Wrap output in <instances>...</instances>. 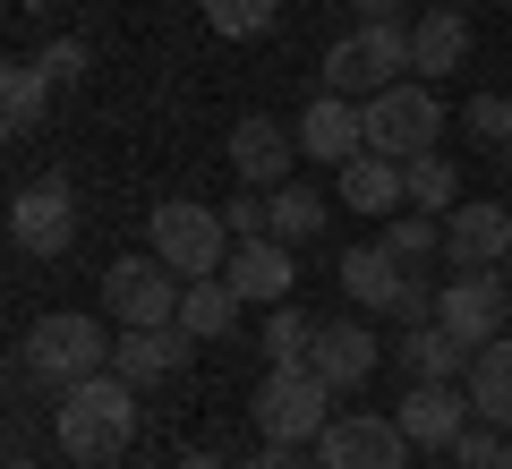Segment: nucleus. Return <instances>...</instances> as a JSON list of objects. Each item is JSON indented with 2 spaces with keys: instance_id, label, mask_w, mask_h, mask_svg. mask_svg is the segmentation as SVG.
<instances>
[{
  "instance_id": "nucleus-18",
  "label": "nucleus",
  "mask_w": 512,
  "mask_h": 469,
  "mask_svg": "<svg viewBox=\"0 0 512 469\" xmlns=\"http://www.w3.org/2000/svg\"><path fill=\"white\" fill-rule=\"evenodd\" d=\"M470 342H453L444 325H410L402 342H393V367H402L410 384H470Z\"/></svg>"
},
{
  "instance_id": "nucleus-29",
  "label": "nucleus",
  "mask_w": 512,
  "mask_h": 469,
  "mask_svg": "<svg viewBox=\"0 0 512 469\" xmlns=\"http://www.w3.org/2000/svg\"><path fill=\"white\" fill-rule=\"evenodd\" d=\"M197 9H205V26H214V35H231V43L274 35V18H282V0H197Z\"/></svg>"
},
{
  "instance_id": "nucleus-25",
  "label": "nucleus",
  "mask_w": 512,
  "mask_h": 469,
  "mask_svg": "<svg viewBox=\"0 0 512 469\" xmlns=\"http://www.w3.org/2000/svg\"><path fill=\"white\" fill-rule=\"evenodd\" d=\"M256 350H265V367H308V350H316V316L308 307H265V325H256Z\"/></svg>"
},
{
  "instance_id": "nucleus-28",
  "label": "nucleus",
  "mask_w": 512,
  "mask_h": 469,
  "mask_svg": "<svg viewBox=\"0 0 512 469\" xmlns=\"http://www.w3.org/2000/svg\"><path fill=\"white\" fill-rule=\"evenodd\" d=\"M402 188H410V205H419V214H453V205H461L453 154H419V163H402Z\"/></svg>"
},
{
  "instance_id": "nucleus-12",
  "label": "nucleus",
  "mask_w": 512,
  "mask_h": 469,
  "mask_svg": "<svg viewBox=\"0 0 512 469\" xmlns=\"http://www.w3.org/2000/svg\"><path fill=\"white\" fill-rule=\"evenodd\" d=\"M393 418H402V435L419 452H453V435L470 427V384H410L402 401H393Z\"/></svg>"
},
{
  "instance_id": "nucleus-23",
  "label": "nucleus",
  "mask_w": 512,
  "mask_h": 469,
  "mask_svg": "<svg viewBox=\"0 0 512 469\" xmlns=\"http://www.w3.org/2000/svg\"><path fill=\"white\" fill-rule=\"evenodd\" d=\"M470 410L512 435V333H495V342L470 359Z\"/></svg>"
},
{
  "instance_id": "nucleus-3",
  "label": "nucleus",
  "mask_w": 512,
  "mask_h": 469,
  "mask_svg": "<svg viewBox=\"0 0 512 469\" xmlns=\"http://www.w3.org/2000/svg\"><path fill=\"white\" fill-rule=\"evenodd\" d=\"M146 248L163 256L180 282H205V273L231 265V222H222V205H197V197H163L146 222Z\"/></svg>"
},
{
  "instance_id": "nucleus-26",
  "label": "nucleus",
  "mask_w": 512,
  "mask_h": 469,
  "mask_svg": "<svg viewBox=\"0 0 512 469\" xmlns=\"http://www.w3.org/2000/svg\"><path fill=\"white\" fill-rule=\"evenodd\" d=\"M376 248L393 256V265L419 273V265H436V256H444V222L419 214V205H402V214H384V239H376Z\"/></svg>"
},
{
  "instance_id": "nucleus-4",
  "label": "nucleus",
  "mask_w": 512,
  "mask_h": 469,
  "mask_svg": "<svg viewBox=\"0 0 512 469\" xmlns=\"http://www.w3.org/2000/svg\"><path fill=\"white\" fill-rule=\"evenodd\" d=\"M402 69H410V26L402 18H384V26H350L342 43L325 52V94H350V103H367V94H384V86H402Z\"/></svg>"
},
{
  "instance_id": "nucleus-14",
  "label": "nucleus",
  "mask_w": 512,
  "mask_h": 469,
  "mask_svg": "<svg viewBox=\"0 0 512 469\" xmlns=\"http://www.w3.org/2000/svg\"><path fill=\"white\" fill-rule=\"evenodd\" d=\"M222 282L239 290L248 307H282L291 299V282H299V265H291V239H231V265H222Z\"/></svg>"
},
{
  "instance_id": "nucleus-10",
  "label": "nucleus",
  "mask_w": 512,
  "mask_h": 469,
  "mask_svg": "<svg viewBox=\"0 0 512 469\" xmlns=\"http://www.w3.org/2000/svg\"><path fill=\"white\" fill-rule=\"evenodd\" d=\"M9 239H18L26 256H69L77 248V188L60 180H26L18 197H9Z\"/></svg>"
},
{
  "instance_id": "nucleus-21",
  "label": "nucleus",
  "mask_w": 512,
  "mask_h": 469,
  "mask_svg": "<svg viewBox=\"0 0 512 469\" xmlns=\"http://www.w3.org/2000/svg\"><path fill=\"white\" fill-rule=\"evenodd\" d=\"M402 282H410V265H393V256L367 239V248H342V290L359 307H376V316H393V299H402Z\"/></svg>"
},
{
  "instance_id": "nucleus-24",
  "label": "nucleus",
  "mask_w": 512,
  "mask_h": 469,
  "mask_svg": "<svg viewBox=\"0 0 512 469\" xmlns=\"http://www.w3.org/2000/svg\"><path fill=\"white\" fill-rule=\"evenodd\" d=\"M43 103H52L43 60H9V69H0V128H9V137H26V128L43 120Z\"/></svg>"
},
{
  "instance_id": "nucleus-13",
  "label": "nucleus",
  "mask_w": 512,
  "mask_h": 469,
  "mask_svg": "<svg viewBox=\"0 0 512 469\" xmlns=\"http://www.w3.org/2000/svg\"><path fill=\"white\" fill-rule=\"evenodd\" d=\"M291 163H299V128L265 120V111H248V120L231 128V171H239V188H282V180H291Z\"/></svg>"
},
{
  "instance_id": "nucleus-31",
  "label": "nucleus",
  "mask_w": 512,
  "mask_h": 469,
  "mask_svg": "<svg viewBox=\"0 0 512 469\" xmlns=\"http://www.w3.org/2000/svg\"><path fill=\"white\" fill-rule=\"evenodd\" d=\"M461 137H470V145H512V94H470Z\"/></svg>"
},
{
  "instance_id": "nucleus-33",
  "label": "nucleus",
  "mask_w": 512,
  "mask_h": 469,
  "mask_svg": "<svg viewBox=\"0 0 512 469\" xmlns=\"http://www.w3.org/2000/svg\"><path fill=\"white\" fill-rule=\"evenodd\" d=\"M393 325H436V282H419V273H410V282H402V299H393Z\"/></svg>"
},
{
  "instance_id": "nucleus-5",
  "label": "nucleus",
  "mask_w": 512,
  "mask_h": 469,
  "mask_svg": "<svg viewBox=\"0 0 512 469\" xmlns=\"http://www.w3.org/2000/svg\"><path fill=\"white\" fill-rule=\"evenodd\" d=\"M359 111H367V154H393V163H419V154H436V137H444V103H436L427 77H402V86L367 94Z\"/></svg>"
},
{
  "instance_id": "nucleus-8",
  "label": "nucleus",
  "mask_w": 512,
  "mask_h": 469,
  "mask_svg": "<svg viewBox=\"0 0 512 469\" xmlns=\"http://www.w3.org/2000/svg\"><path fill=\"white\" fill-rule=\"evenodd\" d=\"M436 325L453 333V342L487 350L495 333L512 325V282H504V265H478V273H453V282L436 290Z\"/></svg>"
},
{
  "instance_id": "nucleus-19",
  "label": "nucleus",
  "mask_w": 512,
  "mask_h": 469,
  "mask_svg": "<svg viewBox=\"0 0 512 469\" xmlns=\"http://www.w3.org/2000/svg\"><path fill=\"white\" fill-rule=\"evenodd\" d=\"M461 60H470V18H461L453 0H427V18L410 26V69L436 86V77H453Z\"/></svg>"
},
{
  "instance_id": "nucleus-39",
  "label": "nucleus",
  "mask_w": 512,
  "mask_h": 469,
  "mask_svg": "<svg viewBox=\"0 0 512 469\" xmlns=\"http://www.w3.org/2000/svg\"><path fill=\"white\" fill-rule=\"evenodd\" d=\"M453 9H461V0H453Z\"/></svg>"
},
{
  "instance_id": "nucleus-35",
  "label": "nucleus",
  "mask_w": 512,
  "mask_h": 469,
  "mask_svg": "<svg viewBox=\"0 0 512 469\" xmlns=\"http://www.w3.org/2000/svg\"><path fill=\"white\" fill-rule=\"evenodd\" d=\"M350 9H359L367 26H384V18H402V0H350Z\"/></svg>"
},
{
  "instance_id": "nucleus-37",
  "label": "nucleus",
  "mask_w": 512,
  "mask_h": 469,
  "mask_svg": "<svg viewBox=\"0 0 512 469\" xmlns=\"http://www.w3.org/2000/svg\"><path fill=\"white\" fill-rule=\"evenodd\" d=\"M9 469H43V461H26V452H18V461H9Z\"/></svg>"
},
{
  "instance_id": "nucleus-41",
  "label": "nucleus",
  "mask_w": 512,
  "mask_h": 469,
  "mask_svg": "<svg viewBox=\"0 0 512 469\" xmlns=\"http://www.w3.org/2000/svg\"><path fill=\"white\" fill-rule=\"evenodd\" d=\"M504 469H512V461H504Z\"/></svg>"
},
{
  "instance_id": "nucleus-17",
  "label": "nucleus",
  "mask_w": 512,
  "mask_h": 469,
  "mask_svg": "<svg viewBox=\"0 0 512 469\" xmlns=\"http://www.w3.org/2000/svg\"><path fill=\"white\" fill-rule=\"evenodd\" d=\"M188 333L180 325H120V342H111V367H120L128 384H163V376H180L188 367Z\"/></svg>"
},
{
  "instance_id": "nucleus-20",
  "label": "nucleus",
  "mask_w": 512,
  "mask_h": 469,
  "mask_svg": "<svg viewBox=\"0 0 512 469\" xmlns=\"http://www.w3.org/2000/svg\"><path fill=\"white\" fill-rule=\"evenodd\" d=\"M333 205H350V214H393V205H410L402 163H393V154H350V163L333 171Z\"/></svg>"
},
{
  "instance_id": "nucleus-6",
  "label": "nucleus",
  "mask_w": 512,
  "mask_h": 469,
  "mask_svg": "<svg viewBox=\"0 0 512 469\" xmlns=\"http://www.w3.org/2000/svg\"><path fill=\"white\" fill-rule=\"evenodd\" d=\"M333 427V384L316 367H265L256 384V435L265 444H316Z\"/></svg>"
},
{
  "instance_id": "nucleus-9",
  "label": "nucleus",
  "mask_w": 512,
  "mask_h": 469,
  "mask_svg": "<svg viewBox=\"0 0 512 469\" xmlns=\"http://www.w3.org/2000/svg\"><path fill=\"white\" fill-rule=\"evenodd\" d=\"M410 435L402 418H376V410H342L325 435H316V469H410Z\"/></svg>"
},
{
  "instance_id": "nucleus-15",
  "label": "nucleus",
  "mask_w": 512,
  "mask_h": 469,
  "mask_svg": "<svg viewBox=\"0 0 512 469\" xmlns=\"http://www.w3.org/2000/svg\"><path fill=\"white\" fill-rule=\"evenodd\" d=\"M299 154L325 171H342L350 154H367V111L350 103V94H316L308 111H299Z\"/></svg>"
},
{
  "instance_id": "nucleus-22",
  "label": "nucleus",
  "mask_w": 512,
  "mask_h": 469,
  "mask_svg": "<svg viewBox=\"0 0 512 469\" xmlns=\"http://www.w3.org/2000/svg\"><path fill=\"white\" fill-rule=\"evenodd\" d=\"M239 307H248V299H239L222 273H205V282L180 290V333H188V342H222V333L239 325Z\"/></svg>"
},
{
  "instance_id": "nucleus-7",
  "label": "nucleus",
  "mask_w": 512,
  "mask_h": 469,
  "mask_svg": "<svg viewBox=\"0 0 512 469\" xmlns=\"http://www.w3.org/2000/svg\"><path fill=\"white\" fill-rule=\"evenodd\" d=\"M180 273L163 265V256H111V273H103V316L111 325H180Z\"/></svg>"
},
{
  "instance_id": "nucleus-32",
  "label": "nucleus",
  "mask_w": 512,
  "mask_h": 469,
  "mask_svg": "<svg viewBox=\"0 0 512 469\" xmlns=\"http://www.w3.org/2000/svg\"><path fill=\"white\" fill-rule=\"evenodd\" d=\"M43 77H52V86H77V77H86V43H77V35H60V43H43Z\"/></svg>"
},
{
  "instance_id": "nucleus-34",
  "label": "nucleus",
  "mask_w": 512,
  "mask_h": 469,
  "mask_svg": "<svg viewBox=\"0 0 512 469\" xmlns=\"http://www.w3.org/2000/svg\"><path fill=\"white\" fill-rule=\"evenodd\" d=\"M248 469H316V452H308V444H265Z\"/></svg>"
},
{
  "instance_id": "nucleus-27",
  "label": "nucleus",
  "mask_w": 512,
  "mask_h": 469,
  "mask_svg": "<svg viewBox=\"0 0 512 469\" xmlns=\"http://www.w3.org/2000/svg\"><path fill=\"white\" fill-rule=\"evenodd\" d=\"M325 214H333L325 188H308V180H282L274 188V239H291V248H299V239H325Z\"/></svg>"
},
{
  "instance_id": "nucleus-40",
  "label": "nucleus",
  "mask_w": 512,
  "mask_h": 469,
  "mask_svg": "<svg viewBox=\"0 0 512 469\" xmlns=\"http://www.w3.org/2000/svg\"><path fill=\"white\" fill-rule=\"evenodd\" d=\"M504 9H512V0H504Z\"/></svg>"
},
{
  "instance_id": "nucleus-36",
  "label": "nucleus",
  "mask_w": 512,
  "mask_h": 469,
  "mask_svg": "<svg viewBox=\"0 0 512 469\" xmlns=\"http://www.w3.org/2000/svg\"><path fill=\"white\" fill-rule=\"evenodd\" d=\"M180 469H231V461H222V452H188Z\"/></svg>"
},
{
  "instance_id": "nucleus-11",
  "label": "nucleus",
  "mask_w": 512,
  "mask_h": 469,
  "mask_svg": "<svg viewBox=\"0 0 512 469\" xmlns=\"http://www.w3.org/2000/svg\"><path fill=\"white\" fill-rule=\"evenodd\" d=\"M512 248V205H487V197H461L444 214V265L453 273H478V265H504Z\"/></svg>"
},
{
  "instance_id": "nucleus-16",
  "label": "nucleus",
  "mask_w": 512,
  "mask_h": 469,
  "mask_svg": "<svg viewBox=\"0 0 512 469\" xmlns=\"http://www.w3.org/2000/svg\"><path fill=\"white\" fill-rule=\"evenodd\" d=\"M376 359H384V350H376V333H367L359 316H333V325H316V350H308V367L333 384V393L367 384V376H376Z\"/></svg>"
},
{
  "instance_id": "nucleus-38",
  "label": "nucleus",
  "mask_w": 512,
  "mask_h": 469,
  "mask_svg": "<svg viewBox=\"0 0 512 469\" xmlns=\"http://www.w3.org/2000/svg\"><path fill=\"white\" fill-rule=\"evenodd\" d=\"M504 282H512V248H504Z\"/></svg>"
},
{
  "instance_id": "nucleus-1",
  "label": "nucleus",
  "mask_w": 512,
  "mask_h": 469,
  "mask_svg": "<svg viewBox=\"0 0 512 469\" xmlns=\"http://www.w3.org/2000/svg\"><path fill=\"white\" fill-rule=\"evenodd\" d=\"M52 444L77 469H120V452L137 444V384L120 367H103V376L52 393Z\"/></svg>"
},
{
  "instance_id": "nucleus-30",
  "label": "nucleus",
  "mask_w": 512,
  "mask_h": 469,
  "mask_svg": "<svg viewBox=\"0 0 512 469\" xmlns=\"http://www.w3.org/2000/svg\"><path fill=\"white\" fill-rule=\"evenodd\" d=\"M512 461V435L495 427V418H470V427L453 435V469H504Z\"/></svg>"
},
{
  "instance_id": "nucleus-2",
  "label": "nucleus",
  "mask_w": 512,
  "mask_h": 469,
  "mask_svg": "<svg viewBox=\"0 0 512 469\" xmlns=\"http://www.w3.org/2000/svg\"><path fill=\"white\" fill-rule=\"evenodd\" d=\"M103 367H111V325H103V316H86V307H52V316L26 325V376H43L52 393L103 376Z\"/></svg>"
}]
</instances>
